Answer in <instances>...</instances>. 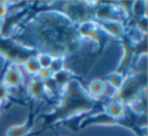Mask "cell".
<instances>
[{
    "label": "cell",
    "mask_w": 148,
    "mask_h": 136,
    "mask_svg": "<svg viewBox=\"0 0 148 136\" xmlns=\"http://www.w3.org/2000/svg\"><path fill=\"white\" fill-rule=\"evenodd\" d=\"M29 129V126L23 125V126H15L12 127L11 129H9L8 131V136H23L27 132V130Z\"/></svg>",
    "instance_id": "obj_6"
},
{
    "label": "cell",
    "mask_w": 148,
    "mask_h": 136,
    "mask_svg": "<svg viewBox=\"0 0 148 136\" xmlns=\"http://www.w3.org/2000/svg\"><path fill=\"white\" fill-rule=\"evenodd\" d=\"M25 69L31 74L40 73V71H41V65L39 63V60L36 59L35 57L29 58V60L25 61Z\"/></svg>",
    "instance_id": "obj_3"
},
{
    "label": "cell",
    "mask_w": 148,
    "mask_h": 136,
    "mask_svg": "<svg viewBox=\"0 0 148 136\" xmlns=\"http://www.w3.org/2000/svg\"><path fill=\"white\" fill-rule=\"evenodd\" d=\"M107 112L110 117H116L119 118L123 115L124 113V107L118 102H113L107 107Z\"/></svg>",
    "instance_id": "obj_2"
},
{
    "label": "cell",
    "mask_w": 148,
    "mask_h": 136,
    "mask_svg": "<svg viewBox=\"0 0 148 136\" xmlns=\"http://www.w3.org/2000/svg\"><path fill=\"white\" fill-rule=\"evenodd\" d=\"M89 91L92 93V95H99L105 93L106 84L101 80H93L89 84Z\"/></svg>",
    "instance_id": "obj_4"
},
{
    "label": "cell",
    "mask_w": 148,
    "mask_h": 136,
    "mask_svg": "<svg viewBox=\"0 0 148 136\" xmlns=\"http://www.w3.org/2000/svg\"><path fill=\"white\" fill-rule=\"evenodd\" d=\"M110 83L113 85L114 87H120L123 85L124 81H123V77L121 75H118V74H114L112 76H110Z\"/></svg>",
    "instance_id": "obj_7"
},
{
    "label": "cell",
    "mask_w": 148,
    "mask_h": 136,
    "mask_svg": "<svg viewBox=\"0 0 148 136\" xmlns=\"http://www.w3.org/2000/svg\"><path fill=\"white\" fill-rule=\"evenodd\" d=\"M29 91L34 97H41L44 93V84L41 80H36L29 85Z\"/></svg>",
    "instance_id": "obj_5"
},
{
    "label": "cell",
    "mask_w": 148,
    "mask_h": 136,
    "mask_svg": "<svg viewBox=\"0 0 148 136\" xmlns=\"http://www.w3.org/2000/svg\"><path fill=\"white\" fill-rule=\"evenodd\" d=\"M40 75L44 80H50L51 77L53 76V71L51 70V68H43L40 71Z\"/></svg>",
    "instance_id": "obj_8"
},
{
    "label": "cell",
    "mask_w": 148,
    "mask_h": 136,
    "mask_svg": "<svg viewBox=\"0 0 148 136\" xmlns=\"http://www.w3.org/2000/svg\"><path fill=\"white\" fill-rule=\"evenodd\" d=\"M0 104H1V103H0Z\"/></svg>",
    "instance_id": "obj_10"
},
{
    "label": "cell",
    "mask_w": 148,
    "mask_h": 136,
    "mask_svg": "<svg viewBox=\"0 0 148 136\" xmlns=\"http://www.w3.org/2000/svg\"><path fill=\"white\" fill-rule=\"evenodd\" d=\"M7 97H8V89L5 84L0 83V103L6 100Z\"/></svg>",
    "instance_id": "obj_9"
},
{
    "label": "cell",
    "mask_w": 148,
    "mask_h": 136,
    "mask_svg": "<svg viewBox=\"0 0 148 136\" xmlns=\"http://www.w3.org/2000/svg\"><path fill=\"white\" fill-rule=\"evenodd\" d=\"M23 81V77H21V74L19 73V71L17 70L15 67L10 68L8 71L6 72L4 77V82L5 84H7L8 87H18L19 84Z\"/></svg>",
    "instance_id": "obj_1"
}]
</instances>
